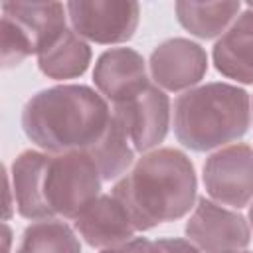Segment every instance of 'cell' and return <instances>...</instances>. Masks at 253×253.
I'll return each instance as SVG.
<instances>
[{
	"mask_svg": "<svg viewBox=\"0 0 253 253\" xmlns=\"http://www.w3.org/2000/svg\"><path fill=\"white\" fill-rule=\"evenodd\" d=\"M231 253H251V251H247V249H241V251H231Z\"/></svg>",
	"mask_w": 253,
	"mask_h": 253,
	"instance_id": "obj_21",
	"label": "cell"
},
{
	"mask_svg": "<svg viewBox=\"0 0 253 253\" xmlns=\"http://www.w3.org/2000/svg\"><path fill=\"white\" fill-rule=\"evenodd\" d=\"M65 8L71 28L83 40L101 45L128 42L140 20L134 0H71Z\"/></svg>",
	"mask_w": 253,
	"mask_h": 253,
	"instance_id": "obj_5",
	"label": "cell"
},
{
	"mask_svg": "<svg viewBox=\"0 0 253 253\" xmlns=\"http://www.w3.org/2000/svg\"><path fill=\"white\" fill-rule=\"evenodd\" d=\"M154 245L158 253H204L190 239H180V237H160L154 241Z\"/></svg>",
	"mask_w": 253,
	"mask_h": 253,
	"instance_id": "obj_19",
	"label": "cell"
},
{
	"mask_svg": "<svg viewBox=\"0 0 253 253\" xmlns=\"http://www.w3.org/2000/svg\"><path fill=\"white\" fill-rule=\"evenodd\" d=\"M249 225L253 227V204L249 206Z\"/></svg>",
	"mask_w": 253,
	"mask_h": 253,
	"instance_id": "obj_20",
	"label": "cell"
},
{
	"mask_svg": "<svg viewBox=\"0 0 253 253\" xmlns=\"http://www.w3.org/2000/svg\"><path fill=\"white\" fill-rule=\"evenodd\" d=\"M111 119L107 99L89 85H55L34 93L22 109L24 134L43 152H89Z\"/></svg>",
	"mask_w": 253,
	"mask_h": 253,
	"instance_id": "obj_3",
	"label": "cell"
},
{
	"mask_svg": "<svg viewBox=\"0 0 253 253\" xmlns=\"http://www.w3.org/2000/svg\"><path fill=\"white\" fill-rule=\"evenodd\" d=\"M87 154L93 158V162L101 172V178L107 182L123 178L126 170L132 166L134 148L128 140L123 123L113 115V111L103 136L93 144V148Z\"/></svg>",
	"mask_w": 253,
	"mask_h": 253,
	"instance_id": "obj_16",
	"label": "cell"
},
{
	"mask_svg": "<svg viewBox=\"0 0 253 253\" xmlns=\"http://www.w3.org/2000/svg\"><path fill=\"white\" fill-rule=\"evenodd\" d=\"M213 67L227 79L253 85V8L243 10L211 47Z\"/></svg>",
	"mask_w": 253,
	"mask_h": 253,
	"instance_id": "obj_12",
	"label": "cell"
},
{
	"mask_svg": "<svg viewBox=\"0 0 253 253\" xmlns=\"http://www.w3.org/2000/svg\"><path fill=\"white\" fill-rule=\"evenodd\" d=\"M239 10H241L239 0H221V2L178 0L174 4L178 24L200 40L221 38L225 30L235 22Z\"/></svg>",
	"mask_w": 253,
	"mask_h": 253,
	"instance_id": "obj_15",
	"label": "cell"
},
{
	"mask_svg": "<svg viewBox=\"0 0 253 253\" xmlns=\"http://www.w3.org/2000/svg\"><path fill=\"white\" fill-rule=\"evenodd\" d=\"M186 237L204 253H231L251 243L249 221L237 211L202 196L184 225Z\"/></svg>",
	"mask_w": 253,
	"mask_h": 253,
	"instance_id": "obj_7",
	"label": "cell"
},
{
	"mask_svg": "<svg viewBox=\"0 0 253 253\" xmlns=\"http://www.w3.org/2000/svg\"><path fill=\"white\" fill-rule=\"evenodd\" d=\"M14 206L24 219H75L101 196V172L87 152L24 150L10 166Z\"/></svg>",
	"mask_w": 253,
	"mask_h": 253,
	"instance_id": "obj_1",
	"label": "cell"
},
{
	"mask_svg": "<svg viewBox=\"0 0 253 253\" xmlns=\"http://www.w3.org/2000/svg\"><path fill=\"white\" fill-rule=\"evenodd\" d=\"M101 253H158V249H156L154 241H150L146 237H132L121 245L101 249Z\"/></svg>",
	"mask_w": 253,
	"mask_h": 253,
	"instance_id": "obj_18",
	"label": "cell"
},
{
	"mask_svg": "<svg viewBox=\"0 0 253 253\" xmlns=\"http://www.w3.org/2000/svg\"><path fill=\"white\" fill-rule=\"evenodd\" d=\"M247 8H253V0H251V2H247Z\"/></svg>",
	"mask_w": 253,
	"mask_h": 253,
	"instance_id": "obj_22",
	"label": "cell"
},
{
	"mask_svg": "<svg viewBox=\"0 0 253 253\" xmlns=\"http://www.w3.org/2000/svg\"><path fill=\"white\" fill-rule=\"evenodd\" d=\"M202 182L213 202L245 208L253 200V148L235 142L211 152L204 162Z\"/></svg>",
	"mask_w": 253,
	"mask_h": 253,
	"instance_id": "obj_6",
	"label": "cell"
},
{
	"mask_svg": "<svg viewBox=\"0 0 253 253\" xmlns=\"http://www.w3.org/2000/svg\"><path fill=\"white\" fill-rule=\"evenodd\" d=\"M172 126L178 142L210 152L243 138L251 126V97L243 87L211 81L184 91L174 101Z\"/></svg>",
	"mask_w": 253,
	"mask_h": 253,
	"instance_id": "obj_4",
	"label": "cell"
},
{
	"mask_svg": "<svg viewBox=\"0 0 253 253\" xmlns=\"http://www.w3.org/2000/svg\"><path fill=\"white\" fill-rule=\"evenodd\" d=\"M93 83L113 105L126 103L150 85L146 61L132 47L105 49L95 61Z\"/></svg>",
	"mask_w": 253,
	"mask_h": 253,
	"instance_id": "obj_10",
	"label": "cell"
},
{
	"mask_svg": "<svg viewBox=\"0 0 253 253\" xmlns=\"http://www.w3.org/2000/svg\"><path fill=\"white\" fill-rule=\"evenodd\" d=\"M148 71L154 85L162 91H188L194 89L208 73V53L198 42L188 38H170L152 49Z\"/></svg>",
	"mask_w": 253,
	"mask_h": 253,
	"instance_id": "obj_9",
	"label": "cell"
},
{
	"mask_svg": "<svg viewBox=\"0 0 253 253\" xmlns=\"http://www.w3.org/2000/svg\"><path fill=\"white\" fill-rule=\"evenodd\" d=\"M14 253H81V241L61 219H40L30 223Z\"/></svg>",
	"mask_w": 253,
	"mask_h": 253,
	"instance_id": "obj_17",
	"label": "cell"
},
{
	"mask_svg": "<svg viewBox=\"0 0 253 253\" xmlns=\"http://www.w3.org/2000/svg\"><path fill=\"white\" fill-rule=\"evenodd\" d=\"M113 115L123 123L134 152L146 154L168 134L172 119L170 99L166 91L150 83L130 101L113 105Z\"/></svg>",
	"mask_w": 253,
	"mask_h": 253,
	"instance_id": "obj_8",
	"label": "cell"
},
{
	"mask_svg": "<svg viewBox=\"0 0 253 253\" xmlns=\"http://www.w3.org/2000/svg\"><path fill=\"white\" fill-rule=\"evenodd\" d=\"M75 231L93 249H109L134 237V225L125 206L113 194H101L75 219Z\"/></svg>",
	"mask_w": 253,
	"mask_h": 253,
	"instance_id": "obj_11",
	"label": "cell"
},
{
	"mask_svg": "<svg viewBox=\"0 0 253 253\" xmlns=\"http://www.w3.org/2000/svg\"><path fill=\"white\" fill-rule=\"evenodd\" d=\"M196 192L194 162L186 152L172 146L142 154L111 190L128 211L136 231L182 219L194 208Z\"/></svg>",
	"mask_w": 253,
	"mask_h": 253,
	"instance_id": "obj_2",
	"label": "cell"
},
{
	"mask_svg": "<svg viewBox=\"0 0 253 253\" xmlns=\"http://www.w3.org/2000/svg\"><path fill=\"white\" fill-rule=\"evenodd\" d=\"M93 51L87 40H83L73 28H65L47 47L38 53L40 71L55 81L81 77L91 63Z\"/></svg>",
	"mask_w": 253,
	"mask_h": 253,
	"instance_id": "obj_14",
	"label": "cell"
},
{
	"mask_svg": "<svg viewBox=\"0 0 253 253\" xmlns=\"http://www.w3.org/2000/svg\"><path fill=\"white\" fill-rule=\"evenodd\" d=\"M2 18L10 20L38 55L67 28V8L61 2H4Z\"/></svg>",
	"mask_w": 253,
	"mask_h": 253,
	"instance_id": "obj_13",
	"label": "cell"
}]
</instances>
